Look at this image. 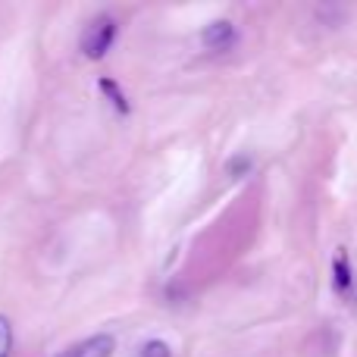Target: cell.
<instances>
[{"label": "cell", "instance_id": "cell-1", "mask_svg": "<svg viewBox=\"0 0 357 357\" xmlns=\"http://www.w3.org/2000/svg\"><path fill=\"white\" fill-rule=\"evenodd\" d=\"M113 41H116V19L100 13V16H94L91 22H88V29L82 31V54H85L88 60H100V56H107V50L113 47Z\"/></svg>", "mask_w": 357, "mask_h": 357}, {"label": "cell", "instance_id": "cell-2", "mask_svg": "<svg viewBox=\"0 0 357 357\" xmlns=\"http://www.w3.org/2000/svg\"><path fill=\"white\" fill-rule=\"evenodd\" d=\"M201 44L207 50H229L235 44V25L229 19H216L201 31Z\"/></svg>", "mask_w": 357, "mask_h": 357}, {"label": "cell", "instance_id": "cell-3", "mask_svg": "<svg viewBox=\"0 0 357 357\" xmlns=\"http://www.w3.org/2000/svg\"><path fill=\"white\" fill-rule=\"evenodd\" d=\"M113 351H116V342H113L110 335H94V339H88V342H82V345L63 351L60 357H110Z\"/></svg>", "mask_w": 357, "mask_h": 357}, {"label": "cell", "instance_id": "cell-4", "mask_svg": "<svg viewBox=\"0 0 357 357\" xmlns=\"http://www.w3.org/2000/svg\"><path fill=\"white\" fill-rule=\"evenodd\" d=\"M333 273H335V291H342V295H348L351 291V260H348V251L345 248H339L335 251V260H333Z\"/></svg>", "mask_w": 357, "mask_h": 357}, {"label": "cell", "instance_id": "cell-5", "mask_svg": "<svg viewBox=\"0 0 357 357\" xmlns=\"http://www.w3.org/2000/svg\"><path fill=\"white\" fill-rule=\"evenodd\" d=\"M100 91L107 94V98H110V104L116 107L119 113H129V104H126V94L119 91V85L113 79H100Z\"/></svg>", "mask_w": 357, "mask_h": 357}, {"label": "cell", "instance_id": "cell-6", "mask_svg": "<svg viewBox=\"0 0 357 357\" xmlns=\"http://www.w3.org/2000/svg\"><path fill=\"white\" fill-rule=\"evenodd\" d=\"M138 357H173V351H169L167 342L151 339V342H144V348H142V354Z\"/></svg>", "mask_w": 357, "mask_h": 357}, {"label": "cell", "instance_id": "cell-7", "mask_svg": "<svg viewBox=\"0 0 357 357\" xmlns=\"http://www.w3.org/2000/svg\"><path fill=\"white\" fill-rule=\"evenodd\" d=\"M10 348H13V326L3 314H0V357H10Z\"/></svg>", "mask_w": 357, "mask_h": 357}, {"label": "cell", "instance_id": "cell-8", "mask_svg": "<svg viewBox=\"0 0 357 357\" xmlns=\"http://www.w3.org/2000/svg\"><path fill=\"white\" fill-rule=\"evenodd\" d=\"M248 167H251V160H232L229 163V173H245Z\"/></svg>", "mask_w": 357, "mask_h": 357}]
</instances>
